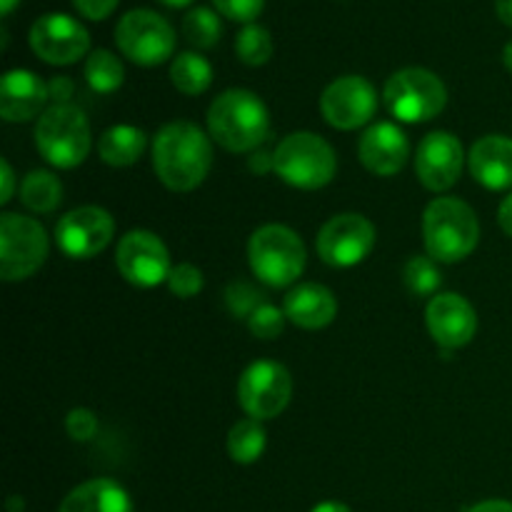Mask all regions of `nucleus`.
I'll list each match as a JSON object with an SVG mask.
<instances>
[{"instance_id": "obj_13", "label": "nucleus", "mask_w": 512, "mask_h": 512, "mask_svg": "<svg viewBox=\"0 0 512 512\" xmlns=\"http://www.w3.org/2000/svg\"><path fill=\"white\" fill-rule=\"evenodd\" d=\"M113 233L115 220L110 218L108 210L98 208V205H83L58 220L55 243L68 258L88 260L108 248Z\"/></svg>"}, {"instance_id": "obj_36", "label": "nucleus", "mask_w": 512, "mask_h": 512, "mask_svg": "<svg viewBox=\"0 0 512 512\" xmlns=\"http://www.w3.org/2000/svg\"><path fill=\"white\" fill-rule=\"evenodd\" d=\"M118 3L120 0H73L78 13L85 15L88 20H105L118 8Z\"/></svg>"}, {"instance_id": "obj_25", "label": "nucleus", "mask_w": 512, "mask_h": 512, "mask_svg": "<svg viewBox=\"0 0 512 512\" xmlns=\"http://www.w3.org/2000/svg\"><path fill=\"white\" fill-rule=\"evenodd\" d=\"M20 200L33 213H53L63 200V185L48 170H33L20 185Z\"/></svg>"}, {"instance_id": "obj_44", "label": "nucleus", "mask_w": 512, "mask_h": 512, "mask_svg": "<svg viewBox=\"0 0 512 512\" xmlns=\"http://www.w3.org/2000/svg\"><path fill=\"white\" fill-rule=\"evenodd\" d=\"M18 3H20V0H0V13L10 15V13H13V8H15V5H18Z\"/></svg>"}, {"instance_id": "obj_18", "label": "nucleus", "mask_w": 512, "mask_h": 512, "mask_svg": "<svg viewBox=\"0 0 512 512\" xmlns=\"http://www.w3.org/2000/svg\"><path fill=\"white\" fill-rule=\"evenodd\" d=\"M358 155H360V163L375 175H388L400 173L408 163V155H410V143H408V135L398 128L395 123H375L370 125L368 130L363 133L358 145Z\"/></svg>"}, {"instance_id": "obj_43", "label": "nucleus", "mask_w": 512, "mask_h": 512, "mask_svg": "<svg viewBox=\"0 0 512 512\" xmlns=\"http://www.w3.org/2000/svg\"><path fill=\"white\" fill-rule=\"evenodd\" d=\"M310 512H353V510H350L348 505H343V503H335V500H325V503L315 505V508Z\"/></svg>"}, {"instance_id": "obj_46", "label": "nucleus", "mask_w": 512, "mask_h": 512, "mask_svg": "<svg viewBox=\"0 0 512 512\" xmlns=\"http://www.w3.org/2000/svg\"><path fill=\"white\" fill-rule=\"evenodd\" d=\"M163 5H168V8H185V5H190L193 0H160Z\"/></svg>"}, {"instance_id": "obj_39", "label": "nucleus", "mask_w": 512, "mask_h": 512, "mask_svg": "<svg viewBox=\"0 0 512 512\" xmlns=\"http://www.w3.org/2000/svg\"><path fill=\"white\" fill-rule=\"evenodd\" d=\"M248 165H250V170H253V173H270V170H275V153H268V150H258V153L250 155Z\"/></svg>"}, {"instance_id": "obj_4", "label": "nucleus", "mask_w": 512, "mask_h": 512, "mask_svg": "<svg viewBox=\"0 0 512 512\" xmlns=\"http://www.w3.org/2000/svg\"><path fill=\"white\" fill-rule=\"evenodd\" d=\"M35 148L53 168H78L90 153V125L78 105H53L35 123Z\"/></svg>"}, {"instance_id": "obj_7", "label": "nucleus", "mask_w": 512, "mask_h": 512, "mask_svg": "<svg viewBox=\"0 0 512 512\" xmlns=\"http://www.w3.org/2000/svg\"><path fill=\"white\" fill-rule=\"evenodd\" d=\"M383 98L400 123H425L443 113L448 90L443 80L430 70L403 68L390 75Z\"/></svg>"}, {"instance_id": "obj_3", "label": "nucleus", "mask_w": 512, "mask_h": 512, "mask_svg": "<svg viewBox=\"0 0 512 512\" xmlns=\"http://www.w3.org/2000/svg\"><path fill=\"white\" fill-rule=\"evenodd\" d=\"M423 238L435 263H460L478 248V215L460 198L433 200L423 215Z\"/></svg>"}, {"instance_id": "obj_45", "label": "nucleus", "mask_w": 512, "mask_h": 512, "mask_svg": "<svg viewBox=\"0 0 512 512\" xmlns=\"http://www.w3.org/2000/svg\"><path fill=\"white\" fill-rule=\"evenodd\" d=\"M503 63H505V68H508L512 73V40L508 45H505V50H503Z\"/></svg>"}, {"instance_id": "obj_15", "label": "nucleus", "mask_w": 512, "mask_h": 512, "mask_svg": "<svg viewBox=\"0 0 512 512\" xmlns=\"http://www.w3.org/2000/svg\"><path fill=\"white\" fill-rule=\"evenodd\" d=\"M323 118L338 130H355L370 123L378 110V93L373 83L360 75H343L325 88L320 98Z\"/></svg>"}, {"instance_id": "obj_38", "label": "nucleus", "mask_w": 512, "mask_h": 512, "mask_svg": "<svg viewBox=\"0 0 512 512\" xmlns=\"http://www.w3.org/2000/svg\"><path fill=\"white\" fill-rule=\"evenodd\" d=\"M0 180H3V190H0V203H8L13 198L15 190V173L10 168L8 160H0Z\"/></svg>"}, {"instance_id": "obj_30", "label": "nucleus", "mask_w": 512, "mask_h": 512, "mask_svg": "<svg viewBox=\"0 0 512 512\" xmlns=\"http://www.w3.org/2000/svg\"><path fill=\"white\" fill-rule=\"evenodd\" d=\"M403 283L418 298H428V295L435 298L440 283H443V275H440L438 263L430 255L428 258L425 255H413L403 268Z\"/></svg>"}, {"instance_id": "obj_27", "label": "nucleus", "mask_w": 512, "mask_h": 512, "mask_svg": "<svg viewBox=\"0 0 512 512\" xmlns=\"http://www.w3.org/2000/svg\"><path fill=\"white\" fill-rule=\"evenodd\" d=\"M85 80L95 93H115L125 80L123 63L110 50H93L85 60Z\"/></svg>"}, {"instance_id": "obj_34", "label": "nucleus", "mask_w": 512, "mask_h": 512, "mask_svg": "<svg viewBox=\"0 0 512 512\" xmlns=\"http://www.w3.org/2000/svg\"><path fill=\"white\" fill-rule=\"evenodd\" d=\"M65 430L75 443H88L98 433V415L88 408H73L65 418Z\"/></svg>"}, {"instance_id": "obj_9", "label": "nucleus", "mask_w": 512, "mask_h": 512, "mask_svg": "<svg viewBox=\"0 0 512 512\" xmlns=\"http://www.w3.org/2000/svg\"><path fill=\"white\" fill-rule=\"evenodd\" d=\"M115 43L120 53L135 65L153 68L165 63L175 50V30L155 10H128L115 25Z\"/></svg>"}, {"instance_id": "obj_17", "label": "nucleus", "mask_w": 512, "mask_h": 512, "mask_svg": "<svg viewBox=\"0 0 512 512\" xmlns=\"http://www.w3.org/2000/svg\"><path fill=\"white\" fill-rule=\"evenodd\" d=\"M425 323L440 348L458 350L475 338L478 315L463 295L440 293L430 300L428 310H425Z\"/></svg>"}, {"instance_id": "obj_5", "label": "nucleus", "mask_w": 512, "mask_h": 512, "mask_svg": "<svg viewBox=\"0 0 512 512\" xmlns=\"http://www.w3.org/2000/svg\"><path fill=\"white\" fill-rule=\"evenodd\" d=\"M305 245L285 225H263L248 243V260L255 278L270 288H288L305 270Z\"/></svg>"}, {"instance_id": "obj_20", "label": "nucleus", "mask_w": 512, "mask_h": 512, "mask_svg": "<svg viewBox=\"0 0 512 512\" xmlns=\"http://www.w3.org/2000/svg\"><path fill=\"white\" fill-rule=\"evenodd\" d=\"M470 173L488 190L512 188V138L485 135L470 150Z\"/></svg>"}, {"instance_id": "obj_12", "label": "nucleus", "mask_w": 512, "mask_h": 512, "mask_svg": "<svg viewBox=\"0 0 512 512\" xmlns=\"http://www.w3.org/2000/svg\"><path fill=\"white\" fill-rule=\"evenodd\" d=\"M120 275L135 288H155L170 278V253L163 240L150 230H130L115 253Z\"/></svg>"}, {"instance_id": "obj_19", "label": "nucleus", "mask_w": 512, "mask_h": 512, "mask_svg": "<svg viewBox=\"0 0 512 512\" xmlns=\"http://www.w3.org/2000/svg\"><path fill=\"white\" fill-rule=\"evenodd\" d=\"M48 100V83L33 70H8L0 80V115L8 123L33 120Z\"/></svg>"}, {"instance_id": "obj_31", "label": "nucleus", "mask_w": 512, "mask_h": 512, "mask_svg": "<svg viewBox=\"0 0 512 512\" xmlns=\"http://www.w3.org/2000/svg\"><path fill=\"white\" fill-rule=\"evenodd\" d=\"M285 320H288L285 310L275 308V305L270 303H263L253 315H250L248 325H250V333H253L255 338L275 340L280 338V333H283Z\"/></svg>"}, {"instance_id": "obj_16", "label": "nucleus", "mask_w": 512, "mask_h": 512, "mask_svg": "<svg viewBox=\"0 0 512 512\" xmlns=\"http://www.w3.org/2000/svg\"><path fill=\"white\" fill-rule=\"evenodd\" d=\"M463 143L448 130H435L428 133L420 143L418 155H415V173L420 183L433 193L453 188L463 173Z\"/></svg>"}, {"instance_id": "obj_26", "label": "nucleus", "mask_w": 512, "mask_h": 512, "mask_svg": "<svg viewBox=\"0 0 512 512\" xmlns=\"http://www.w3.org/2000/svg\"><path fill=\"white\" fill-rule=\"evenodd\" d=\"M170 80L185 95H200L213 83V68L200 53H180L170 65Z\"/></svg>"}, {"instance_id": "obj_6", "label": "nucleus", "mask_w": 512, "mask_h": 512, "mask_svg": "<svg viewBox=\"0 0 512 512\" xmlns=\"http://www.w3.org/2000/svg\"><path fill=\"white\" fill-rule=\"evenodd\" d=\"M275 153V173L300 190L325 188L335 178L338 158L325 138L315 133H290Z\"/></svg>"}, {"instance_id": "obj_40", "label": "nucleus", "mask_w": 512, "mask_h": 512, "mask_svg": "<svg viewBox=\"0 0 512 512\" xmlns=\"http://www.w3.org/2000/svg\"><path fill=\"white\" fill-rule=\"evenodd\" d=\"M498 223H500V228H503V233L510 235V238H512V195H508V198L500 203Z\"/></svg>"}, {"instance_id": "obj_10", "label": "nucleus", "mask_w": 512, "mask_h": 512, "mask_svg": "<svg viewBox=\"0 0 512 512\" xmlns=\"http://www.w3.org/2000/svg\"><path fill=\"white\" fill-rule=\"evenodd\" d=\"M290 395H293V378L285 365L273 360H258L240 375L238 403L248 418H278L288 408Z\"/></svg>"}, {"instance_id": "obj_14", "label": "nucleus", "mask_w": 512, "mask_h": 512, "mask_svg": "<svg viewBox=\"0 0 512 512\" xmlns=\"http://www.w3.org/2000/svg\"><path fill=\"white\" fill-rule=\"evenodd\" d=\"M30 48L50 65H73L88 53L90 35L83 25L65 13L40 15L30 28Z\"/></svg>"}, {"instance_id": "obj_24", "label": "nucleus", "mask_w": 512, "mask_h": 512, "mask_svg": "<svg viewBox=\"0 0 512 512\" xmlns=\"http://www.w3.org/2000/svg\"><path fill=\"white\" fill-rule=\"evenodd\" d=\"M265 443H268V433L260 420H238L228 433V455L233 458V463L253 465L263 458Z\"/></svg>"}, {"instance_id": "obj_22", "label": "nucleus", "mask_w": 512, "mask_h": 512, "mask_svg": "<svg viewBox=\"0 0 512 512\" xmlns=\"http://www.w3.org/2000/svg\"><path fill=\"white\" fill-rule=\"evenodd\" d=\"M58 512H135L128 490L110 478H95L65 495Z\"/></svg>"}, {"instance_id": "obj_1", "label": "nucleus", "mask_w": 512, "mask_h": 512, "mask_svg": "<svg viewBox=\"0 0 512 512\" xmlns=\"http://www.w3.org/2000/svg\"><path fill=\"white\" fill-rule=\"evenodd\" d=\"M213 145L193 123H168L153 140V168L165 188L175 193L195 190L210 173Z\"/></svg>"}, {"instance_id": "obj_33", "label": "nucleus", "mask_w": 512, "mask_h": 512, "mask_svg": "<svg viewBox=\"0 0 512 512\" xmlns=\"http://www.w3.org/2000/svg\"><path fill=\"white\" fill-rule=\"evenodd\" d=\"M225 303H228L230 313L238 315V318H250L255 310L260 308V295L258 290L250 288L248 283H233L225 290Z\"/></svg>"}, {"instance_id": "obj_2", "label": "nucleus", "mask_w": 512, "mask_h": 512, "mask_svg": "<svg viewBox=\"0 0 512 512\" xmlns=\"http://www.w3.org/2000/svg\"><path fill=\"white\" fill-rule=\"evenodd\" d=\"M210 138L230 153L263 148L270 133V115L263 100L243 88H230L208 110Z\"/></svg>"}, {"instance_id": "obj_11", "label": "nucleus", "mask_w": 512, "mask_h": 512, "mask_svg": "<svg viewBox=\"0 0 512 512\" xmlns=\"http://www.w3.org/2000/svg\"><path fill=\"white\" fill-rule=\"evenodd\" d=\"M375 248V225L365 215L343 213L330 218L318 233V253L330 268H353Z\"/></svg>"}, {"instance_id": "obj_8", "label": "nucleus", "mask_w": 512, "mask_h": 512, "mask_svg": "<svg viewBox=\"0 0 512 512\" xmlns=\"http://www.w3.org/2000/svg\"><path fill=\"white\" fill-rule=\"evenodd\" d=\"M48 258V235L35 218L5 213L0 218V278L25 280Z\"/></svg>"}, {"instance_id": "obj_35", "label": "nucleus", "mask_w": 512, "mask_h": 512, "mask_svg": "<svg viewBox=\"0 0 512 512\" xmlns=\"http://www.w3.org/2000/svg\"><path fill=\"white\" fill-rule=\"evenodd\" d=\"M213 5L218 8V13L225 15L228 20L248 25L263 13L265 0H213Z\"/></svg>"}, {"instance_id": "obj_29", "label": "nucleus", "mask_w": 512, "mask_h": 512, "mask_svg": "<svg viewBox=\"0 0 512 512\" xmlns=\"http://www.w3.org/2000/svg\"><path fill=\"white\" fill-rule=\"evenodd\" d=\"M235 55L240 58V63L260 68L273 58V38L263 25L248 23L235 35Z\"/></svg>"}, {"instance_id": "obj_42", "label": "nucleus", "mask_w": 512, "mask_h": 512, "mask_svg": "<svg viewBox=\"0 0 512 512\" xmlns=\"http://www.w3.org/2000/svg\"><path fill=\"white\" fill-rule=\"evenodd\" d=\"M495 10H498V18L512 28V0H495Z\"/></svg>"}, {"instance_id": "obj_21", "label": "nucleus", "mask_w": 512, "mask_h": 512, "mask_svg": "<svg viewBox=\"0 0 512 512\" xmlns=\"http://www.w3.org/2000/svg\"><path fill=\"white\" fill-rule=\"evenodd\" d=\"M285 315L293 325L303 330H320L330 325L338 315V300L325 285L303 283L285 295Z\"/></svg>"}, {"instance_id": "obj_23", "label": "nucleus", "mask_w": 512, "mask_h": 512, "mask_svg": "<svg viewBox=\"0 0 512 512\" xmlns=\"http://www.w3.org/2000/svg\"><path fill=\"white\" fill-rule=\"evenodd\" d=\"M145 150V133L135 125H113L103 133L98 153L113 168H128L140 160Z\"/></svg>"}, {"instance_id": "obj_28", "label": "nucleus", "mask_w": 512, "mask_h": 512, "mask_svg": "<svg viewBox=\"0 0 512 512\" xmlns=\"http://www.w3.org/2000/svg\"><path fill=\"white\" fill-rule=\"evenodd\" d=\"M183 35L193 48H215V43H218L220 35H223V25H220L218 13L210 8H203V5L188 10L183 18Z\"/></svg>"}, {"instance_id": "obj_37", "label": "nucleus", "mask_w": 512, "mask_h": 512, "mask_svg": "<svg viewBox=\"0 0 512 512\" xmlns=\"http://www.w3.org/2000/svg\"><path fill=\"white\" fill-rule=\"evenodd\" d=\"M48 95L50 100H55V105H63L73 98V80L60 75V78H53L48 83Z\"/></svg>"}, {"instance_id": "obj_41", "label": "nucleus", "mask_w": 512, "mask_h": 512, "mask_svg": "<svg viewBox=\"0 0 512 512\" xmlns=\"http://www.w3.org/2000/svg\"><path fill=\"white\" fill-rule=\"evenodd\" d=\"M465 512H512V503H508V500H483V503L473 505Z\"/></svg>"}, {"instance_id": "obj_32", "label": "nucleus", "mask_w": 512, "mask_h": 512, "mask_svg": "<svg viewBox=\"0 0 512 512\" xmlns=\"http://www.w3.org/2000/svg\"><path fill=\"white\" fill-rule=\"evenodd\" d=\"M203 283V273H200V268H195L193 263H180L170 270L168 288L170 293L178 295V298H195V295L203 290Z\"/></svg>"}]
</instances>
